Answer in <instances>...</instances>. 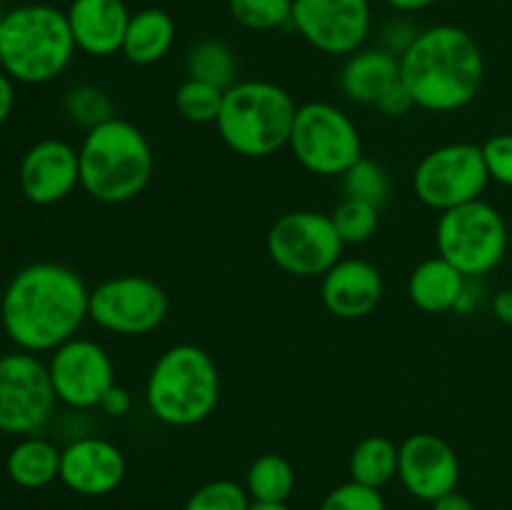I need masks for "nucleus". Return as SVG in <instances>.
I'll list each match as a JSON object with an SVG mask.
<instances>
[{"label": "nucleus", "mask_w": 512, "mask_h": 510, "mask_svg": "<svg viewBox=\"0 0 512 510\" xmlns=\"http://www.w3.org/2000/svg\"><path fill=\"white\" fill-rule=\"evenodd\" d=\"M98 410L103 415H108V418H125V415L133 410V395H130L128 388L115 383L113 388L108 390V395H105Z\"/></svg>", "instance_id": "nucleus-37"}, {"label": "nucleus", "mask_w": 512, "mask_h": 510, "mask_svg": "<svg viewBox=\"0 0 512 510\" xmlns=\"http://www.w3.org/2000/svg\"><path fill=\"white\" fill-rule=\"evenodd\" d=\"M293 25L300 38L325 55H353L373 30L370 0H293Z\"/></svg>", "instance_id": "nucleus-14"}, {"label": "nucleus", "mask_w": 512, "mask_h": 510, "mask_svg": "<svg viewBox=\"0 0 512 510\" xmlns=\"http://www.w3.org/2000/svg\"><path fill=\"white\" fill-rule=\"evenodd\" d=\"M188 78L203 80L220 90H228L238 83V58L233 48L220 38H203L185 55Z\"/></svg>", "instance_id": "nucleus-25"}, {"label": "nucleus", "mask_w": 512, "mask_h": 510, "mask_svg": "<svg viewBox=\"0 0 512 510\" xmlns=\"http://www.w3.org/2000/svg\"><path fill=\"white\" fill-rule=\"evenodd\" d=\"M385 3H388L393 10H398V13L413 15V13H420V10L430 8V5H435L438 0H385Z\"/></svg>", "instance_id": "nucleus-41"}, {"label": "nucleus", "mask_w": 512, "mask_h": 510, "mask_svg": "<svg viewBox=\"0 0 512 510\" xmlns=\"http://www.w3.org/2000/svg\"><path fill=\"white\" fill-rule=\"evenodd\" d=\"M8 478L18 488L40 490L60 480V450L40 435H25L10 448L5 460Z\"/></svg>", "instance_id": "nucleus-23"}, {"label": "nucleus", "mask_w": 512, "mask_h": 510, "mask_svg": "<svg viewBox=\"0 0 512 510\" xmlns=\"http://www.w3.org/2000/svg\"><path fill=\"white\" fill-rule=\"evenodd\" d=\"M223 95L225 90L215 88V85L188 78L175 90V108L188 123L208 125L218 120L220 108H223Z\"/></svg>", "instance_id": "nucleus-29"}, {"label": "nucleus", "mask_w": 512, "mask_h": 510, "mask_svg": "<svg viewBox=\"0 0 512 510\" xmlns=\"http://www.w3.org/2000/svg\"><path fill=\"white\" fill-rule=\"evenodd\" d=\"M398 478L413 498L435 503L458 490L460 460L443 438L433 433H415L400 443Z\"/></svg>", "instance_id": "nucleus-16"}, {"label": "nucleus", "mask_w": 512, "mask_h": 510, "mask_svg": "<svg viewBox=\"0 0 512 510\" xmlns=\"http://www.w3.org/2000/svg\"><path fill=\"white\" fill-rule=\"evenodd\" d=\"M15 108V80L0 70V128L8 123L10 113Z\"/></svg>", "instance_id": "nucleus-38"}, {"label": "nucleus", "mask_w": 512, "mask_h": 510, "mask_svg": "<svg viewBox=\"0 0 512 510\" xmlns=\"http://www.w3.org/2000/svg\"><path fill=\"white\" fill-rule=\"evenodd\" d=\"M48 373L58 403L73 410L100 408L108 390L118 383L108 350L98 340L80 335L50 353Z\"/></svg>", "instance_id": "nucleus-13"}, {"label": "nucleus", "mask_w": 512, "mask_h": 510, "mask_svg": "<svg viewBox=\"0 0 512 510\" xmlns=\"http://www.w3.org/2000/svg\"><path fill=\"white\" fill-rule=\"evenodd\" d=\"M318 510H388V505L380 490L348 480L330 490Z\"/></svg>", "instance_id": "nucleus-33"}, {"label": "nucleus", "mask_w": 512, "mask_h": 510, "mask_svg": "<svg viewBox=\"0 0 512 510\" xmlns=\"http://www.w3.org/2000/svg\"><path fill=\"white\" fill-rule=\"evenodd\" d=\"M88 308L85 280L68 265L40 260L13 275L0 300V323L18 350L53 353L90 320Z\"/></svg>", "instance_id": "nucleus-1"}, {"label": "nucleus", "mask_w": 512, "mask_h": 510, "mask_svg": "<svg viewBox=\"0 0 512 510\" xmlns=\"http://www.w3.org/2000/svg\"><path fill=\"white\" fill-rule=\"evenodd\" d=\"M75 50L68 15L53 5H20L0 18V68L15 83H50L68 70Z\"/></svg>", "instance_id": "nucleus-5"}, {"label": "nucleus", "mask_w": 512, "mask_h": 510, "mask_svg": "<svg viewBox=\"0 0 512 510\" xmlns=\"http://www.w3.org/2000/svg\"><path fill=\"white\" fill-rule=\"evenodd\" d=\"M488 183L483 148L475 143L440 145L420 160L413 173L418 200L438 213L480 200Z\"/></svg>", "instance_id": "nucleus-10"}, {"label": "nucleus", "mask_w": 512, "mask_h": 510, "mask_svg": "<svg viewBox=\"0 0 512 510\" xmlns=\"http://www.w3.org/2000/svg\"><path fill=\"white\" fill-rule=\"evenodd\" d=\"M490 310H493L495 320L503 325H512V288L498 290L490 300Z\"/></svg>", "instance_id": "nucleus-39"}, {"label": "nucleus", "mask_w": 512, "mask_h": 510, "mask_svg": "<svg viewBox=\"0 0 512 510\" xmlns=\"http://www.w3.org/2000/svg\"><path fill=\"white\" fill-rule=\"evenodd\" d=\"M293 95L268 80H238L225 90L215 128L223 143L243 158H268L288 145L293 130Z\"/></svg>", "instance_id": "nucleus-6"}, {"label": "nucleus", "mask_w": 512, "mask_h": 510, "mask_svg": "<svg viewBox=\"0 0 512 510\" xmlns=\"http://www.w3.org/2000/svg\"><path fill=\"white\" fill-rule=\"evenodd\" d=\"M0 15H3V13H0Z\"/></svg>", "instance_id": "nucleus-44"}, {"label": "nucleus", "mask_w": 512, "mask_h": 510, "mask_svg": "<svg viewBox=\"0 0 512 510\" xmlns=\"http://www.w3.org/2000/svg\"><path fill=\"white\" fill-rule=\"evenodd\" d=\"M400 80V58L380 45L360 48L348 55L340 70V90L348 100L375 105L380 95Z\"/></svg>", "instance_id": "nucleus-20"}, {"label": "nucleus", "mask_w": 512, "mask_h": 510, "mask_svg": "<svg viewBox=\"0 0 512 510\" xmlns=\"http://www.w3.org/2000/svg\"><path fill=\"white\" fill-rule=\"evenodd\" d=\"M438 255L453 263L465 278L478 280L503 263L510 245L508 223L483 198L440 213L435 228Z\"/></svg>", "instance_id": "nucleus-7"}, {"label": "nucleus", "mask_w": 512, "mask_h": 510, "mask_svg": "<svg viewBox=\"0 0 512 510\" xmlns=\"http://www.w3.org/2000/svg\"><path fill=\"white\" fill-rule=\"evenodd\" d=\"M0 18H3V15H0Z\"/></svg>", "instance_id": "nucleus-43"}, {"label": "nucleus", "mask_w": 512, "mask_h": 510, "mask_svg": "<svg viewBox=\"0 0 512 510\" xmlns=\"http://www.w3.org/2000/svg\"><path fill=\"white\" fill-rule=\"evenodd\" d=\"M250 505L253 500H250L245 485L218 478L195 488L185 500L183 510H250Z\"/></svg>", "instance_id": "nucleus-32"}, {"label": "nucleus", "mask_w": 512, "mask_h": 510, "mask_svg": "<svg viewBox=\"0 0 512 510\" xmlns=\"http://www.w3.org/2000/svg\"><path fill=\"white\" fill-rule=\"evenodd\" d=\"M128 463L113 440L80 435L60 450V483L83 498H103L123 485Z\"/></svg>", "instance_id": "nucleus-15"}, {"label": "nucleus", "mask_w": 512, "mask_h": 510, "mask_svg": "<svg viewBox=\"0 0 512 510\" xmlns=\"http://www.w3.org/2000/svg\"><path fill=\"white\" fill-rule=\"evenodd\" d=\"M288 148L308 173L323 178H340L363 158V140L355 120L325 100L298 105Z\"/></svg>", "instance_id": "nucleus-8"}, {"label": "nucleus", "mask_w": 512, "mask_h": 510, "mask_svg": "<svg viewBox=\"0 0 512 510\" xmlns=\"http://www.w3.org/2000/svg\"><path fill=\"white\" fill-rule=\"evenodd\" d=\"M170 313L168 293L148 275H115L90 290L88 318L113 335H148Z\"/></svg>", "instance_id": "nucleus-12"}, {"label": "nucleus", "mask_w": 512, "mask_h": 510, "mask_svg": "<svg viewBox=\"0 0 512 510\" xmlns=\"http://www.w3.org/2000/svg\"><path fill=\"white\" fill-rule=\"evenodd\" d=\"M250 510H290L288 503H253Z\"/></svg>", "instance_id": "nucleus-42"}, {"label": "nucleus", "mask_w": 512, "mask_h": 510, "mask_svg": "<svg viewBox=\"0 0 512 510\" xmlns=\"http://www.w3.org/2000/svg\"><path fill=\"white\" fill-rule=\"evenodd\" d=\"M375 108H378V113L385 115V118H403V115H408L410 110H415L418 105H415L413 93L408 90V85H405L403 80H398V83L390 85V88L380 95Z\"/></svg>", "instance_id": "nucleus-36"}, {"label": "nucleus", "mask_w": 512, "mask_h": 510, "mask_svg": "<svg viewBox=\"0 0 512 510\" xmlns=\"http://www.w3.org/2000/svg\"><path fill=\"white\" fill-rule=\"evenodd\" d=\"M480 148H483L490 180L505 185V188H512V133L493 135Z\"/></svg>", "instance_id": "nucleus-34"}, {"label": "nucleus", "mask_w": 512, "mask_h": 510, "mask_svg": "<svg viewBox=\"0 0 512 510\" xmlns=\"http://www.w3.org/2000/svg\"><path fill=\"white\" fill-rule=\"evenodd\" d=\"M18 183L33 205H55L80 185L78 150L58 138L38 140L23 155Z\"/></svg>", "instance_id": "nucleus-17"}, {"label": "nucleus", "mask_w": 512, "mask_h": 510, "mask_svg": "<svg viewBox=\"0 0 512 510\" xmlns=\"http://www.w3.org/2000/svg\"><path fill=\"white\" fill-rule=\"evenodd\" d=\"M338 235L345 245H363L378 233L380 225V208L365 200L345 198L338 208L330 213Z\"/></svg>", "instance_id": "nucleus-31"}, {"label": "nucleus", "mask_w": 512, "mask_h": 510, "mask_svg": "<svg viewBox=\"0 0 512 510\" xmlns=\"http://www.w3.org/2000/svg\"><path fill=\"white\" fill-rule=\"evenodd\" d=\"M228 13L240 28L268 33L293 23V0H228Z\"/></svg>", "instance_id": "nucleus-28"}, {"label": "nucleus", "mask_w": 512, "mask_h": 510, "mask_svg": "<svg viewBox=\"0 0 512 510\" xmlns=\"http://www.w3.org/2000/svg\"><path fill=\"white\" fill-rule=\"evenodd\" d=\"M78 160L80 188L105 205L138 198L148 188L155 168L150 140L138 125L118 115L83 135Z\"/></svg>", "instance_id": "nucleus-3"}, {"label": "nucleus", "mask_w": 512, "mask_h": 510, "mask_svg": "<svg viewBox=\"0 0 512 510\" xmlns=\"http://www.w3.org/2000/svg\"><path fill=\"white\" fill-rule=\"evenodd\" d=\"M470 278H465L453 263L435 255L423 260L408 278V298L425 313H448L455 310Z\"/></svg>", "instance_id": "nucleus-21"}, {"label": "nucleus", "mask_w": 512, "mask_h": 510, "mask_svg": "<svg viewBox=\"0 0 512 510\" xmlns=\"http://www.w3.org/2000/svg\"><path fill=\"white\" fill-rule=\"evenodd\" d=\"M420 35V30L415 28L413 20L408 18V15L400 13L398 18H390L388 23L380 28V38H378V45L383 50H388V53L398 55V58H403L405 53H408L410 45L415 43V38Z\"/></svg>", "instance_id": "nucleus-35"}, {"label": "nucleus", "mask_w": 512, "mask_h": 510, "mask_svg": "<svg viewBox=\"0 0 512 510\" xmlns=\"http://www.w3.org/2000/svg\"><path fill=\"white\" fill-rule=\"evenodd\" d=\"M343 193L345 198L353 200H365V203L373 205H383L390 195V178L388 170L373 158H360L358 163L350 165L343 175Z\"/></svg>", "instance_id": "nucleus-30"}, {"label": "nucleus", "mask_w": 512, "mask_h": 510, "mask_svg": "<svg viewBox=\"0 0 512 510\" xmlns=\"http://www.w3.org/2000/svg\"><path fill=\"white\" fill-rule=\"evenodd\" d=\"M220 403V370L208 350L178 343L158 355L145 380V405L158 423L193 428Z\"/></svg>", "instance_id": "nucleus-4"}, {"label": "nucleus", "mask_w": 512, "mask_h": 510, "mask_svg": "<svg viewBox=\"0 0 512 510\" xmlns=\"http://www.w3.org/2000/svg\"><path fill=\"white\" fill-rule=\"evenodd\" d=\"M173 43L175 20L170 13L160 8H143L130 15L120 53L133 65H155L173 50Z\"/></svg>", "instance_id": "nucleus-22"}, {"label": "nucleus", "mask_w": 512, "mask_h": 510, "mask_svg": "<svg viewBox=\"0 0 512 510\" xmlns=\"http://www.w3.org/2000/svg\"><path fill=\"white\" fill-rule=\"evenodd\" d=\"M245 490L253 503H288L295 490V470L278 453H265L250 463Z\"/></svg>", "instance_id": "nucleus-26"}, {"label": "nucleus", "mask_w": 512, "mask_h": 510, "mask_svg": "<svg viewBox=\"0 0 512 510\" xmlns=\"http://www.w3.org/2000/svg\"><path fill=\"white\" fill-rule=\"evenodd\" d=\"M265 248L283 273L323 278L343 258L345 243L330 215L318 210H293L270 225Z\"/></svg>", "instance_id": "nucleus-9"}, {"label": "nucleus", "mask_w": 512, "mask_h": 510, "mask_svg": "<svg viewBox=\"0 0 512 510\" xmlns=\"http://www.w3.org/2000/svg\"><path fill=\"white\" fill-rule=\"evenodd\" d=\"M55 403L48 363L25 350L0 355V433L38 435Z\"/></svg>", "instance_id": "nucleus-11"}, {"label": "nucleus", "mask_w": 512, "mask_h": 510, "mask_svg": "<svg viewBox=\"0 0 512 510\" xmlns=\"http://www.w3.org/2000/svg\"><path fill=\"white\" fill-rule=\"evenodd\" d=\"M68 25L75 48L93 58H108L123 50L130 10L125 0H70Z\"/></svg>", "instance_id": "nucleus-19"}, {"label": "nucleus", "mask_w": 512, "mask_h": 510, "mask_svg": "<svg viewBox=\"0 0 512 510\" xmlns=\"http://www.w3.org/2000/svg\"><path fill=\"white\" fill-rule=\"evenodd\" d=\"M320 298L335 318L360 320L383 300V275L363 258H340L323 275Z\"/></svg>", "instance_id": "nucleus-18"}, {"label": "nucleus", "mask_w": 512, "mask_h": 510, "mask_svg": "<svg viewBox=\"0 0 512 510\" xmlns=\"http://www.w3.org/2000/svg\"><path fill=\"white\" fill-rule=\"evenodd\" d=\"M430 505H433L430 510H478V508H475L473 500H470L468 495L458 493V490L443 495V498H438L435 503H430Z\"/></svg>", "instance_id": "nucleus-40"}, {"label": "nucleus", "mask_w": 512, "mask_h": 510, "mask_svg": "<svg viewBox=\"0 0 512 510\" xmlns=\"http://www.w3.org/2000/svg\"><path fill=\"white\" fill-rule=\"evenodd\" d=\"M400 80L415 105L428 113H455L478 98L485 80V58L478 40L458 25L420 30L400 58Z\"/></svg>", "instance_id": "nucleus-2"}, {"label": "nucleus", "mask_w": 512, "mask_h": 510, "mask_svg": "<svg viewBox=\"0 0 512 510\" xmlns=\"http://www.w3.org/2000/svg\"><path fill=\"white\" fill-rule=\"evenodd\" d=\"M63 110L65 118L73 125H78V128H83L85 133L93 130L95 125L115 118V103L113 98H110L108 90L90 83L73 85V88L68 90V95H65Z\"/></svg>", "instance_id": "nucleus-27"}, {"label": "nucleus", "mask_w": 512, "mask_h": 510, "mask_svg": "<svg viewBox=\"0 0 512 510\" xmlns=\"http://www.w3.org/2000/svg\"><path fill=\"white\" fill-rule=\"evenodd\" d=\"M398 458L400 445H395L385 435H368L350 453V480L383 490L385 485L398 478Z\"/></svg>", "instance_id": "nucleus-24"}]
</instances>
